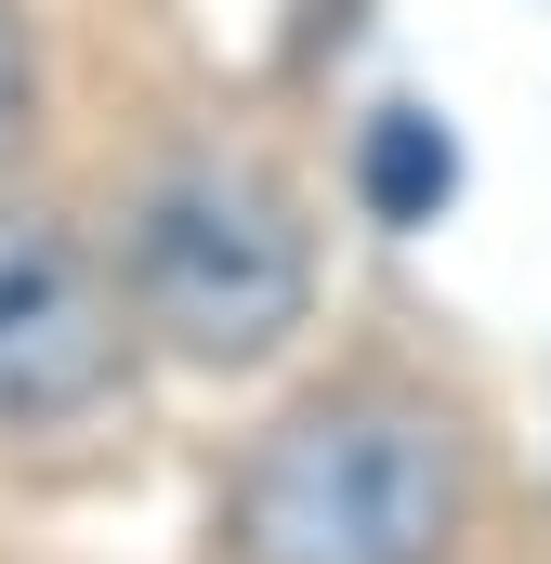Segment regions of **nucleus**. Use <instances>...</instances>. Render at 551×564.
Instances as JSON below:
<instances>
[{"mask_svg":"<svg viewBox=\"0 0 551 564\" xmlns=\"http://www.w3.org/2000/svg\"><path fill=\"white\" fill-rule=\"evenodd\" d=\"M473 499H486L473 421L368 368L250 433L210 539H224V564H460Z\"/></svg>","mask_w":551,"mask_h":564,"instance_id":"1","label":"nucleus"},{"mask_svg":"<svg viewBox=\"0 0 551 564\" xmlns=\"http://www.w3.org/2000/svg\"><path fill=\"white\" fill-rule=\"evenodd\" d=\"M132 315L106 276V237L66 210L0 197V433H66L132 381Z\"/></svg>","mask_w":551,"mask_h":564,"instance_id":"3","label":"nucleus"},{"mask_svg":"<svg viewBox=\"0 0 551 564\" xmlns=\"http://www.w3.org/2000/svg\"><path fill=\"white\" fill-rule=\"evenodd\" d=\"M106 276H119L132 341H158L171 368L237 381L315 328V224H302L289 171L237 158V144H184V158L132 171Z\"/></svg>","mask_w":551,"mask_h":564,"instance_id":"2","label":"nucleus"},{"mask_svg":"<svg viewBox=\"0 0 551 564\" xmlns=\"http://www.w3.org/2000/svg\"><path fill=\"white\" fill-rule=\"evenodd\" d=\"M355 197H368V224L381 237H420V224H446V197H460V132H446V106H368V132H355Z\"/></svg>","mask_w":551,"mask_h":564,"instance_id":"4","label":"nucleus"},{"mask_svg":"<svg viewBox=\"0 0 551 564\" xmlns=\"http://www.w3.org/2000/svg\"><path fill=\"white\" fill-rule=\"evenodd\" d=\"M40 144V26H26V0H0V171Z\"/></svg>","mask_w":551,"mask_h":564,"instance_id":"5","label":"nucleus"}]
</instances>
